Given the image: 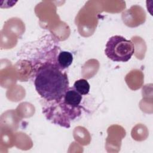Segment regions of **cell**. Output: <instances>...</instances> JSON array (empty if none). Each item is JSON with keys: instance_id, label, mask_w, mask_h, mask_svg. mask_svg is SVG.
Listing matches in <instances>:
<instances>
[{"instance_id": "obj_4", "label": "cell", "mask_w": 153, "mask_h": 153, "mask_svg": "<svg viewBox=\"0 0 153 153\" xmlns=\"http://www.w3.org/2000/svg\"><path fill=\"white\" fill-rule=\"evenodd\" d=\"M73 62V56L71 53L66 51H62L59 53L57 56V66L61 69L68 68Z\"/></svg>"}, {"instance_id": "obj_3", "label": "cell", "mask_w": 153, "mask_h": 153, "mask_svg": "<svg viewBox=\"0 0 153 153\" xmlns=\"http://www.w3.org/2000/svg\"><path fill=\"white\" fill-rule=\"evenodd\" d=\"M63 102L73 108H81L79 105L82 100V96L75 88L69 87L62 97Z\"/></svg>"}, {"instance_id": "obj_1", "label": "cell", "mask_w": 153, "mask_h": 153, "mask_svg": "<svg viewBox=\"0 0 153 153\" xmlns=\"http://www.w3.org/2000/svg\"><path fill=\"white\" fill-rule=\"evenodd\" d=\"M57 65L44 63L39 67L34 80L38 93L44 100L57 102L61 100L69 88L67 74Z\"/></svg>"}, {"instance_id": "obj_5", "label": "cell", "mask_w": 153, "mask_h": 153, "mask_svg": "<svg viewBox=\"0 0 153 153\" xmlns=\"http://www.w3.org/2000/svg\"><path fill=\"white\" fill-rule=\"evenodd\" d=\"M73 87L81 95H86L89 93L90 86L87 80L79 79L74 82Z\"/></svg>"}, {"instance_id": "obj_2", "label": "cell", "mask_w": 153, "mask_h": 153, "mask_svg": "<svg viewBox=\"0 0 153 153\" xmlns=\"http://www.w3.org/2000/svg\"><path fill=\"white\" fill-rule=\"evenodd\" d=\"M134 50V45L131 41L120 35H115L108 41L105 53L114 62H126L131 59Z\"/></svg>"}]
</instances>
